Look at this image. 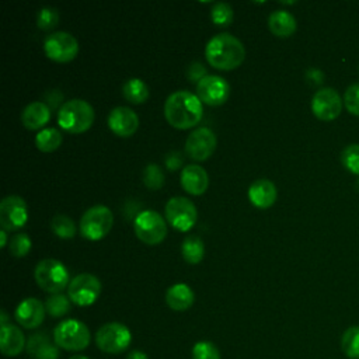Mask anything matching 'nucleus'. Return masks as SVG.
<instances>
[{"label": "nucleus", "instance_id": "f257e3e1", "mask_svg": "<svg viewBox=\"0 0 359 359\" xmlns=\"http://www.w3.org/2000/svg\"><path fill=\"white\" fill-rule=\"evenodd\" d=\"M203 115L202 101L198 95L180 90L171 93L164 104V116L167 122L177 129H189L199 123Z\"/></svg>", "mask_w": 359, "mask_h": 359}, {"label": "nucleus", "instance_id": "f03ea898", "mask_svg": "<svg viewBox=\"0 0 359 359\" xmlns=\"http://www.w3.org/2000/svg\"><path fill=\"white\" fill-rule=\"evenodd\" d=\"M205 56L210 66L219 70H231L243 63L245 49L238 38L223 32L209 39L205 48Z\"/></svg>", "mask_w": 359, "mask_h": 359}, {"label": "nucleus", "instance_id": "7ed1b4c3", "mask_svg": "<svg viewBox=\"0 0 359 359\" xmlns=\"http://www.w3.org/2000/svg\"><path fill=\"white\" fill-rule=\"evenodd\" d=\"M93 122L94 108L84 100L73 98L59 108L57 123L69 133H83L91 128Z\"/></svg>", "mask_w": 359, "mask_h": 359}, {"label": "nucleus", "instance_id": "20e7f679", "mask_svg": "<svg viewBox=\"0 0 359 359\" xmlns=\"http://www.w3.org/2000/svg\"><path fill=\"white\" fill-rule=\"evenodd\" d=\"M34 278L42 290L52 294L62 292L66 286H69L67 283H70L66 266L53 258H45L39 261L35 266Z\"/></svg>", "mask_w": 359, "mask_h": 359}, {"label": "nucleus", "instance_id": "39448f33", "mask_svg": "<svg viewBox=\"0 0 359 359\" xmlns=\"http://www.w3.org/2000/svg\"><path fill=\"white\" fill-rule=\"evenodd\" d=\"M53 341L66 351H83L90 344V331L79 320H63L53 330Z\"/></svg>", "mask_w": 359, "mask_h": 359}, {"label": "nucleus", "instance_id": "423d86ee", "mask_svg": "<svg viewBox=\"0 0 359 359\" xmlns=\"http://www.w3.org/2000/svg\"><path fill=\"white\" fill-rule=\"evenodd\" d=\"M114 224V216L109 208L94 205L87 209L80 220V233L84 238L95 241L105 237Z\"/></svg>", "mask_w": 359, "mask_h": 359}, {"label": "nucleus", "instance_id": "0eeeda50", "mask_svg": "<svg viewBox=\"0 0 359 359\" xmlns=\"http://www.w3.org/2000/svg\"><path fill=\"white\" fill-rule=\"evenodd\" d=\"M132 341L129 328L121 323H107L95 334L97 346L105 353H121L128 349Z\"/></svg>", "mask_w": 359, "mask_h": 359}, {"label": "nucleus", "instance_id": "6e6552de", "mask_svg": "<svg viewBox=\"0 0 359 359\" xmlns=\"http://www.w3.org/2000/svg\"><path fill=\"white\" fill-rule=\"evenodd\" d=\"M133 229L137 238L149 245L161 243L167 236V223L156 210L140 212L135 217Z\"/></svg>", "mask_w": 359, "mask_h": 359}, {"label": "nucleus", "instance_id": "1a4fd4ad", "mask_svg": "<svg viewBox=\"0 0 359 359\" xmlns=\"http://www.w3.org/2000/svg\"><path fill=\"white\" fill-rule=\"evenodd\" d=\"M165 217L174 229L188 231L196 223L198 212L195 205L188 198L172 196L165 203Z\"/></svg>", "mask_w": 359, "mask_h": 359}, {"label": "nucleus", "instance_id": "9d476101", "mask_svg": "<svg viewBox=\"0 0 359 359\" xmlns=\"http://www.w3.org/2000/svg\"><path fill=\"white\" fill-rule=\"evenodd\" d=\"M101 294V282L93 273H80L74 276L67 286L70 302L77 306H91Z\"/></svg>", "mask_w": 359, "mask_h": 359}, {"label": "nucleus", "instance_id": "9b49d317", "mask_svg": "<svg viewBox=\"0 0 359 359\" xmlns=\"http://www.w3.org/2000/svg\"><path fill=\"white\" fill-rule=\"evenodd\" d=\"M43 50L49 59L59 63H66L76 57L79 52V42L72 34L56 31L46 36Z\"/></svg>", "mask_w": 359, "mask_h": 359}, {"label": "nucleus", "instance_id": "f8f14e48", "mask_svg": "<svg viewBox=\"0 0 359 359\" xmlns=\"http://www.w3.org/2000/svg\"><path fill=\"white\" fill-rule=\"evenodd\" d=\"M28 219L25 201L18 195H8L0 202V224L6 231L21 229Z\"/></svg>", "mask_w": 359, "mask_h": 359}, {"label": "nucleus", "instance_id": "ddd939ff", "mask_svg": "<svg viewBox=\"0 0 359 359\" xmlns=\"http://www.w3.org/2000/svg\"><path fill=\"white\" fill-rule=\"evenodd\" d=\"M311 111L321 121H332L342 111V98L332 87L320 88L311 98Z\"/></svg>", "mask_w": 359, "mask_h": 359}, {"label": "nucleus", "instance_id": "4468645a", "mask_svg": "<svg viewBox=\"0 0 359 359\" xmlns=\"http://www.w3.org/2000/svg\"><path fill=\"white\" fill-rule=\"evenodd\" d=\"M216 143L217 140L215 133L209 128L202 126L188 135L185 142V151L191 158L203 161L212 156L216 149Z\"/></svg>", "mask_w": 359, "mask_h": 359}, {"label": "nucleus", "instance_id": "2eb2a0df", "mask_svg": "<svg viewBox=\"0 0 359 359\" xmlns=\"http://www.w3.org/2000/svg\"><path fill=\"white\" fill-rule=\"evenodd\" d=\"M229 83L216 74H208L196 84L198 98L208 105H222L229 98Z\"/></svg>", "mask_w": 359, "mask_h": 359}, {"label": "nucleus", "instance_id": "dca6fc26", "mask_svg": "<svg viewBox=\"0 0 359 359\" xmlns=\"http://www.w3.org/2000/svg\"><path fill=\"white\" fill-rule=\"evenodd\" d=\"M139 126V118L129 107H116L108 115V128L121 137L132 136Z\"/></svg>", "mask_w": 359, "mask_h": 359}, {"label": "nucleus", "instance_id": "f3484780", "mask_svg": "<svg viewBox=\"0 0 359 359\" xmlns=\"http://www.w3.org/2000/svg\"><path fill=\"white\" fill-rule=\"evenodd\" d=\"M45 310L46 309L41 300L35 297H28L17 306L14 317L20 325L27 330H32L42 324L45 318Z\"/></svg>", "mask_w": 359, "mask_h": 359}, {"label": "nucleus", "instance_id": "a211bd4d", "mask_svg": "<svg viewBox=\"0 0 359 359\" xmlns=\"http://www.w3.org/2000/svg\"><path fill=\"white\" fill-rule=\"evenodd\" d=\"M181 185L191 195H202L209 185L208 172L201 165L189 164L181 171Z\"/></svg>", "mask_w": 359, "mask_h": 359}, {"label": "nucleus", "instance_id": "6ab92c4d", "mask_svg": "<svg viewBox=\"0 0 359 359\" xmlns=\"http://www.w3.org/2000/svg\"><path fill=\"white\" fill-rule=\"evenodd\" d=\"M278 191L272 181L261 178L254 181L248 188V198L251 203L259 209H266L272 206L276 201Z\"/></svg>", "mask_w": 359, "mask_h": 359}, {"label": "nucleus", "instance_id": "aec40b11", "mask_svg": "<svg viewBox=\"0 0 359 359\" xmlns=\"http://www.w3.org/2000/svg\"><path fill=\"white\" fill-rule=\"evenodd\" d=\"M25 346V338L22 331L13 325V324H6L1 325L0 330V349L4 356H17L22 352Z\"/></svg>", "mask_w": 359, "mask_h": 359}, {"label": "nucleus", "instance_id": "412c9836", "mask_svg": "<svg viewBox=\"0 0 359 359\" xmlns=\"http://www.w3.org/2000/svg\"><path fill=\"white\" fill-rule=\"evenodd\" d=\"M57 345L50 341V338L43 332H36L29 337L27 342V352L32 359H57L59 351Z\"/></svg>", "mask_w": 359, "mask_h": 359}, {"label": "nucleus", "instance_id": "4be33fe9", "mask_svg": "<svg viewBox=\"0 0 359 359\" xmlns=\"http://www.w3.org/2000/svg\"><path fill=\"white\" fill-rule=\"evenodd\" d=\"M49 119H50V108L48 107V104L42 101H34L28 104L21 114L22 125L31 130L45 126L49 122Z\"/></svg>", "mask_w": 359, "mask_h": 359}, {"label": "nucleus", "instance_id": "5701e85b", "mask_svg": "<svg viewBox=\"0 0 359 359\" xmlns=\"http://www.w3.org/2000/svg\"><path fill=\"white\" fill-rule=\"evenodd\" d=\"M165 303L175 311L188 310L194 304V292L185 283H175L167 289Z\"/></svg>", "mask_w": 359, "mask_h": 359}, {"label": "nucleus", "instance_id": "b1692460", "mask_svg": "<svg viewBox=\"0 0 359 359\" xmlns=\"http://www.w3.org/2000/svg\"><path fill=\"white\" fill-rule=\"evenodd\" d=\"M268 27L276 36H290L296 31V18L287 10H273L268 17Z\"/></svg>", "mask_w": 359, "mask_h": 359}, {"label": "nucleus", "instance_id": "393cba45", "mask_svg": "<svg viewBox=\"0 0 359 359\" xmlns=\"http://www.w3.org/2000/svg\"><path fill=\"white\" fill-rule=\"evenodd\" d=\"M181 254L188 264L201 262L205 255V244L202 238L195 234L187 236L181 245Z\"/></svg>", "mask_w": 359, "mask_h": 359}, {"label": "nucleus", "instance_id": "a878e982", "mask_svg": "<svg viewBox=\"0 0 359 359\" xmlns=\"http://www.w3.org/2000/svg\"><path fill=\"white\" fill-rule=\"evenodd\" d=\"M123 97L132 104H142L149 97V87L140 79H129L122 86Z\"/></svg>", "mask_w": 359, "mask_h": 359}, {"label": "nucleus", "instance_id": "bb28decb", "mask_svg": "<svg viewBox=\"0 0 359 359\" xmlns=\"http://www.w3.org/2000/svg\"><path fill=\"white\" fill-rule=\"evenodd\" d=\"M35 144L41 151H55L62 144V133L56 128H45L35 136Z\"/></svg>", "mask_w": 359, "mask_h": 359}, {"label": "nucleus", "instance_id": "cd10ccee", "mask_svg": "<svg viewBox=\"0 0 359 359\" xmlns=\"http://www.w3.org/2000/svg\"><path fill=\"white\" fill-rule=\"evenodd\" d=\"M341 349L349 359H359V325L345 330L341 338Z\"/></svg>", "mask_w": 359, "mask_h": 359}, {"label": "nucleus", "instance_id": "c85d7f7f", "mask_svg": "<svg viewBox=\"0 0 359 359\" xmlns=\"http://www.w3.org/2000/svg\"><path fill=\"white\" fill-rule=\"evenodd\" d=\"M50 227H52V231L57 237L65 238V240L73 238L74 234H76V224H74V222L69 216H65V215H55L52 217Z\"/></svg>", "mask_w": 359, "mask_h": 359}, {"label": "nucleus", "instance_id": "c756f323", "mask_svg": "<svg viewBox=\"0 0 359 359\" xmlns=\"http://www.w3.org/2000/svg\"><path fill=\"white\" fill-rule=\"evenodd\" d=\"M69 300L70 299H67L65 294H60V293L52 294L50 297H48L45 303V309L52 317H62L70 310Z\"/></svg>", "mask_w": 359, "mask_h": 359}, {"label": "nucleus", "instance_id": "7c9ffc66", "mask_svg": "<svg viewBox=\"0 0 359 359\" xmlns=\"http://www.w3.org/2000/svg\"><path fill=\"white\" fill-rule=\"evenodd\" d=\"M341 163L349 172L359 175V143L348 144L342 150Z\"/></svg>", "mask_w": 359, "mask_h": 359}, {"label": "nucleus", "instance_id": "2f4dec72", "mask_svg": "<svg viewBox=\"0 0 359 359\" xmlns=\"http://www.w3.org/2000/svg\"><path fill=\"white\" fill-rule=\"evenodd\" d=\"M234 13L229 3L219 1L215 3L210 10V18L216 25H229L233 21Z\"/></svg>", "mask_w": 359, "mask_h": 359}, {"label": "nucleus", "instance_id": "473e14b6", "mask_svg": "<svg viewBox=\"0 0 359 359\" xmlns=\"http://www.w3.org/2000/svg\"><path fill=\"white\" fill-rule=\"evenodd\" d=\"M31 245H32V243H31V238L28 237V234L18 233V234L13 236V238L10 240L8 252L15 258H21L29 252Z\"/></svg>", "mask_w": 359, "mask_h": 359}, {"label": "nucleus", "instance_id": "72a5a7b5", "mask_svg": "<svg viewBox=\"0 0 359 359\" xmlns=\"http://www.w3.org/2000/svg\"><path fill=\"white\" fill-rule=\"evenodd\" d=\"M143 182L150 189H158L164 184V172L157 164H149L143 170Z\"/></svg>", "mask_w": 359, "mask_h": 359}, {"label": "nucleus", "instance_id": "f704fd0d", "mask_svg": "<svg viewBox=\"0 0 359 359\" xmlns=\"http://www.w3.org/2000/svg\"><path fill=\"white\" fill-rule=\"evenodd\" d=\"M59 13L53 7H42L36 15V25L43 29L49 31L57 25Z\"/></svg>", "mask_w": 359, "mask_h": 359}, {"label": "nucleus", "instance_id": "c9c22d12", "mask_svg": "<svg viewBox=\"0 0 359 359\" xmlns=\"http://www.w3.org/2000/svg\"><path fill=\"white\" fill-rule=\"evenodd\" d=\"M192 359H220V353L215 344L199 341L192 348Z\"/></svg>", "mask_w": 359, "mask_h": 359}, {"label": "nucleus", "instance_id": "e433bc0d", "mask_svg": "<svg viewBox=\"0 0 359 359\" xmlns=\"http://www.w3.org/2000/svg\"><path fill=\"white\" fill-rule=\"evenodd\" d=\"M344 104L348 112L359 116V83H353L345 90Z\"/></svg>", "mask_w": 359, "mask_h": 359}, {"label": "nucleus", "instance_id": "4c0bfd02", "mask_svg": "<svg viewBox=\"0 0 359 359\" xmlns=\"http://www.w3.org/2000/svg\"><path fill=\"white\" fill-rule=\"evenodd\" d=\"M205 76H208V74H206V70H205L203 65L199 63V62H192V63L188 66V69H187V77H188V80L192 81V83L196 81V84H198Z\"/></svg>", "mask_w": 359, "mask_h": 359}, {"label": "nucleus", "instance_id": "58836bf2", "mask_svg": "<svg viewBox=\"0 0 359 359\" xmlns=\"http://www.w3.org/2000/svg\"><path fill=\"white\" fill-rule=\"evenodd\" d=\"M306 80L313 86H320L324 81V73L317 67H310L306 70Z\"/></svg>", "mask_w": 359, "mask_h": 359}, {"label": "nucleus", "instance_id": "ea45409f", "mask_svg": "<svg viewBox=\"0 0 359 359\" xmlns=\"http://www.w3.org/2000/svg\"><path fill=\"white\" fill-rule=\"evenodd\" d=\"M181 164H182V157H181V154H180L178 151H171V153L167 154V157H165V165H167L168 170L174 171V170L180 168Z\"/></svg>", "mask_w": 359, "mask_h": 359}, {"label": "nucleus", "instance_id": "a19ab883", "mask_svg": "<svg viewBox=\"0 0 359 359\" xmlns=\"http://www.w3.org/2000/svg\"><path fill=\"white\" fill-rule=\"evenodd\" d=\"M126 359H149L147 355L143 352V351H139V349H135L132 351Z\"/></svg>", "mask_w": 359, "mask_h": 359}, {"label": "nucleus", "instance_id": "79ce46f5", "mask_svg": "<svg viewBox=\"0 0 359 359\" xmlns=\"http://www.w3.org/2000/svg\"><path fill=\"white\" fill-rule=\"evenodd\" d=\"M0 238H1V247H6V243H7V233H6V230H3L1 229V231H0Z\"/></svg>", "mask_w": 359, "mask_h": 359}, {"label": "nucleus", "instance_id": "37998d69", "mask_svg": "<svg viewBox=\"0 0 359 359\" xmlns=\"http://www.w3.org/2000/svg\"><path fill=\"white\" fill-rule=\"evenodd\" d=\"M69 359H90V358H87V356H84V355H73V356H70Z\"/></svg>", "mask_w": 359, "mask_h": 359}, {"label": "nucleus", "instance_id": "c03bdc74", "mask_svg": "<svg viewBox=\"0 0 359 359\" xmlns=\"http://www.w3.org/2000/svg\"><path fill=\"white\" fill-rule=\"evenodd\" d=\"M356 189L359 191V180H358V182H356Z\"/></svg>", "mask_w": 359, "mask_h": 359}]
</instances>
